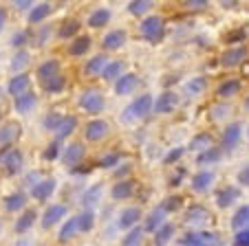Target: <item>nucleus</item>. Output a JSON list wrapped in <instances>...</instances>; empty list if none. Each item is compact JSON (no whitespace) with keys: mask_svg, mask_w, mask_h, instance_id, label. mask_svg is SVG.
Listing matches in <instances>:
<instances>
[{"mask_svg":"<svg viewBox=\"0 0 249 246\" xmlns=\"http://www.w3.org/2000/svg\"><path fill=\"white\" fill-rule=\"evenodd\" d=\"M150 110H152V97L150 95H141V97H137L135 101L122 112L119 119H122L124 123H132V121H139V119H143V116H148Z\"/></svg>","mask_w":249,"mask_h":246,"instance_id":"nucleus-2","label":"nucleus"},{"mask_svg":"<svg viewBox=\"0 0 249 246\" xmlns=\"http://www.w3.org/2000/svg\"><path fill=\"white\" fill-rule=\"evenodd\" d=\"M143 242V229L141 227H132L126 233V237L122 240V246H139Z\"/></svg>","mask_w":249,"mask_h":246,"instance_id":"nucleus-35","label":"nucleus"},{"mask_svg":"<svg viewBox=\"0 0 249 246\" xmlns=\"http://www.w3.org/2000/svg\"><path fill=\"white\" fill-rule=\"evenodd\" d=\"M240 134H243L240 123H231V126H227L225 134H223V143H225L227 148H234V145L240 141Z\"/></svg>","mask_w":249,"mask_h":246,"instance_id":"nucleus-32","label":"nucleus"},{"mask_svg":"<svg viewBox=\"0 0 249 246\" xmlns=\"http://www.w3.org/2000/svg\"><path fill=\"white\" fill-rule=\"evenodd\" d=\"M31 64V55H29V51H24V49H20V51H16V55L11 57L9 62V70L14 75H20L24 73V68Z\"/></svg>","mask_w":249,"mask_h":246,"instance_id":"nucleus-24","label":"nucleus"},{"mask_svg":"<svg viewBox=\"0 0 249 246\" xmlns=\"http://www.w3.org/2000/svg\"><path fill=\"white\" fill-rule=\"evenodd\" d=\"M234 246H249V229H240L234 237Z\"/></svg>","mask_w":249,"mask_h":246,"instance_id":"nucleus-48","label":"nucleus"},{"mask_svg":"<svg viewBox=\"0 0 249 246\" xmlns=\"http://www.w3.org/2000/svg\"><path fill=\"white\" fill-rule=\"evenodd\" d=\"M247 222H249V207H243V209L236 213V218H234V227L236 229H243Z\"/></svg>","mask_w":249,"mask_h":246,"instance_id":"nucleus-44","label":"nucleus"},{"mask_svg":"<svg viewBox=\"0 0 249 246\" xmlns=\"http://www.w3.org/2000/svg\"><path fill=\"white\" fill-rule=\"evenodd\" d=\"M14 5L18 7V9H31L33 2H31V0H18V2H14Z\"/></svg>","mask_w":249,"mask_h":246,"instance_id":"nucleus-56","label":"nucleus"},{"mask_svg":"<svg viewBox=\"0 0 249 246\" xmlns=\"http://www.w3.org/2000/svg\"><path fill=\"white\" fill-rule=\"evenodd\" d=\"M245 57H247V51H245L243 47H236V49H230V51L223 53L221 57V64L225 66V68H234V66L243 64Z\"/></svg>","mask_w":249,"mask_h":246,"instance_id":"nucleus-20","label":"nucleus"},{"mask_svg":"<svg viewBox=\"0 0 249 246\" xmlns=\"http://www.w3.org/2000/svg\"><path fill=\"white\" fill-rule=\"evenodd\" d=\"M163 218H165L163 207L155 209L150 215H148V220H146V229H148V231H157V229H159L161 224H163Z\"/></svg>","mask_w":249,"mask_h":246,"instance_id":"nucleus-36","label":"nucleus"},{"mask_svg":"<svg viewBox=\"0 0 249 246\" xmlns=\"http://www.w3.org/2000/svg\"><path fill=\"white\" fill-rule=\"evenodd\" d=\"M36 75H38L40 86H42L47 93L55 95V93H62V90H64L66 77H64V73H62V64L57 60L42 62V64L38 66V70H36Z\"/></svg>","mask_w":249,"mask_h":246,"instance_id":"nucleus-1","label":"nucleus"},{"mask_svg":"<svg viewBox=\"0 0 249 246\" xmlns=\"http://www.w3.org/2000/svg\"><path fill=\"white\" fill-rule=\"evenodd\" d=\"M108 57L104 55V53H99V55H93L89 62H86L84 66V75L86 77H99L102 75V70L106 68V64H108Z\"/></svg>","mask_w":249,"mask_h":246,"instance_id":"nucleus-19","label":"nucleus"},{"mask_svg":"<svg viewBox=\"0 0 249 246\" xmlns=\"http://www.w3.org/2000/svg\"><path fill=\"white\" fill-rule=\"evenodd\" d=\"M110 132V126H108V121H104V119H93L89 121L84 126V139L90 141V143H97V141L106 139Z\"/></svg>","mask_w":249,"mask_h":246,"instance_id":"nucleus-8","label":"nucleus"},{"mask_svg":"<svg viewBox=\"0 0 249 246\" xmlns=\"http://www.w3.org/2000/svg\"><path fill=\"white\" fill-rule=\"evenodd\" d=\"M5 24H7V11H5V7H0V33H2Z\"/></svg>","mask_w":249,"mask_h":246,"instance_id":"nucleus-57","label":"nucleus"},{"mask_svg":"<svg viewBox=\"0 0 249 246\" xmlns=\"http://www.w3.org/2000/svg\"><path fill=\"white\" fill-rule=\"evenodd\" d=\"M179 246H223V242L218 240L216 233L192 231V233H185V235L181 237Z\"/></svg>","mask_w":249,"mask_h":246,"instance_id":"nucleus-6","label":"nucleus"},{"mask_svg":"<svg viewBox=\"0 0 249 246\" xmlns=\"http://www.w3.org/2000/svg\"><path fill=\"white\" fill-rule=\"evenodd\" d=\"M172 233H174V227H172V224H161V227L157 229V233H155V244H157V246H163L165 242L172 237Z\"/></svg>","mask_w":249,"mask_h":246,"instance_id":"nucleus-37","label":"nucleus"},{"mask_svg":"<svg viewBox=\"0 0 249 246\" xmlns=\"http://www.w3.org/2000/svg\"><path fill=\"white\" fill-rule=\"evenodd\" d=\"M14 246H33V244H31V240H27V237H20Z\"/></svg>","mask_w":249,"mask_h":246,"instance_id":"nucleus-58","label":"nucleus"},{"mask_svg":"<svg viewBox=\"0 0 249 246\" xmlns=\"http://www.w3.org/2000/svg\"><path fill=\"white\" fill-rule=\"evenodd\" d=\"M80 108L89 115H99L106 108V99H104L102 90L97 88H86L84 93L80 95Z\"/></svg>","mask_w":249,"mask_h":246,"instance_id":"nucleus-5","label":"nucleus"},{"mask_svg":"<svg viewBox=\"0 0 249 246\" xmlns=\"http://www.w3.org/2000/svg\"><path fill=\"white\" fill-rule=\"evenodd\" d=\"M212 182H214V174L212 172H198L196 176L192 178V189L194 191H205L212 187Z\"/></svg>","mask_w":249,"mask_h":246,"instance_id":"nucleus-31","label":"nucleus"},{"mask_svg":"<svg viewBox=\"0 0 249 246\" xmlns=\"http://www.w3.org/2000/svg\"><path fill=\"white\" fill-rule=\"evenodd\" d=\"M90 47H93V40H90L89 35H75L73 40H71V44H69L66 51H69L71 57H82L90 51Z\"/></svg>","mask_w":249,"mask_h":246,"instance_id":"nucleus-16","label":"nucleus"},{"mask_svg":"<svg viewBox=\"0 0 249 246\" xmlns=\"http://www.w3.org/2000/svg\"><path fill=\"white\" fill-rule=\"evenodd\" d=\"M20 134H22V126L18 121H5L0 123V149H7V148H14L18 143Z\"/></svg>","mask_w":249,"mask_h":246,"instance_id":"nucleus-7","label":"nucleus"},{"mask_svg":"<svg viewBox=\"0 0 249 246\" xmlns=\"http://www.w3.org/2000/svg\"><path fill=\"white\" fill-rule=\"evenodd\" d=\"M137 86H139V77H137L135 73H124L122 77L115 82V93L117 95H130L137 90Z\"/></svg>","mask_w":249,"mask_h":246,"instance_id":"nucleus-17","label":"nucleus"},{"mask_svg":"<svg viewBox=\"0 0 249 246\" xmlns=\"http://www.w3.org/2000/svg\"><path fill=\"white\" fill-rule=\"evenodd\" d=\"M57 152H60V143H57V141H53V143L49 145V148L44 149V154H42L44 161H53V158L57 156Z\"/></svg>","mask_w":249,"mask_h":246,"instance_id":"nucleus-49","label":"nucleus"},{"mask_svg":"<svg viewBox=\"0 0 249 246\" xmlns=\"http://www.w3.org/2000/svg\"><path fill=\"white\" fill-rule=\"evenodd\" d=\"M2 97H5V90L0 88V103H2Z\"/></svg>","mask_w":249,"mask_h":246,"instance_id":"nucleus-59","label":"nucleus"},{"mask_svg":"<svg viewBox=\"0 0 249 246\" xmlns=\"http://www.w3.org/2000/svg\"><path fill=\"white\" fill-rule=\"evenodd\" d=\"M119 161H122V156H119L117 152L104 154V156L99 158V167H104V169H110V167H115V165H117Z\"/></svg>","mask_w":249,"mask_h":246,"instance_id":"nucleus-41","label":"nucleus"},{"mask_svg":"<svg viewBox=\"0 0 249 246\" xmlns=\"http://www.w3.org/2000/svg\"><path fill=\"white\" fill-rule=\"evenodd\" d=\"M185 5H188L190 9H203L207 2H205V0H194V2H185Z\"/></svg>","mask_w":249,"mask_h":246,"instance_id":"nucleus-55","label":"nucleus"},{"mask_svg":"<svg viewBox=\"0 0 249 246\" xmlns=\"http://www.w3.org/2000/svg\"><path fill=\"white\" fill-rule=\"evenodd\" d=\"M126 37H128V33L124 31V29H113V31H108L104 35L102 47L106 49V51H117V49H122L124 44H126Z\"/></svg>","mask_w":249,"mask_h":246,"instance_id":"nucleus-15","label":"nucleus"},{"mask_svg":"<svg viewBox=\"0 0 249 246\" xmlns=\"http://www.w3.org/2000/svg\"><path fill=\"white\" fill-rule=\"evenodd\" d=\"M0 235H2V220H0Z\"/></svg>","mask_w":249,"mask_h":246,"instance_id":"nucleus-60","label":"nucleus"},{"mask_svg":"<svg viewBox=\"0 0 249 246\" xmlns=\"http://www.w3.org/2000/svg\"><path fill=\"white\" fill-rule=\"evenodd\" d=\"M66 215H69V207H66V204H49L47 209H44L42 218H40L42 229H53L57 222H62Z\"/></svg>","mask_w":249,"mask_h":246,"instance_id":"nucleus-9","label":"nucleus"},{"mask_svg":"<svg viewBox=\"0 0 249 246\" xmlns=\"http://www.w3.org/2000/svg\"><path fill=\"white\" fill-rule=\"evenodd\" d=\"M77 224H80V233H89L95 227V213L93 209H84L77 215Z\"/></svg>","mask_w":249,"mask_h":246,"instance_id":"nucleus-34","label":"nucleus"},{"mask_svg":"<svg viewBox=\"0 0 249 246\" xmlns=\"http://www.w3.org/2000/svg\"><path fill=\"white\" fill-rule=\"evenodd\" d=\"M40 176H42V174H40V172H31V174H29V176H27L29 187H33V185H36V182H40Z\"/></svg>","mask_w":249,"mask_h":246,"instance_id":"nucleus-54","label":"nucleus"},{"mask_svg":"<svg viewBox=\"0 0 249 246\" xmlns=\"http://www.w3.org/2000/svg\"><path fill=\"white\" fill-rule=\"evenodd\" d=\"M181 154H183V148H179V149H172V152H170L168 156H165V163H172V161H177V158H179Z\"/></svg>","mask_w":249,"mask_h":246,"instance_id":"nucleus-53","label":"nucleus"},{"mask_svg":"<svg viewBox=\"0 0 249 246\" xmlns=\"http://www.w3.org/2000/svg\"><path fill=\"white\" fill-rule=\"evenodd\" d=\"M139 207H128V209H124L122 213H119V229H132L137 222H139Z\"/></svg>","mask_w":249,"mask_h":246,"instance_id":"nucleus-28","label":"nucleus"},{"mask_svg":"<svg viewBox=\"0 0 249 246\" xmlns=\"http://www.w3.org/2000/svg\"><path fill=\"white\" fill-rule=\"evenodd\" d=\"M238 180L243 182V185H249V163L245 165L243 169H240V174H238Z\"/></svg>","mask_w":249,"mask_h":246,"instance_id":"nucleus-52","label":"nucleus"},{"mask_svg":"<svg viewBox=\"0 0 249 246\" xmlns=\"http://www.w3.org/2000/svg\"><path fill=\"white\" fill-rule=\"evenodd\" d=\"M55 189H57V180H55V178H53V176L42 178L40 182H36V185L31 187V198L38 200V202H47V200L55 194Z\"/></svg>","mask_w":249,"mask_h":246,"instance_id":"nucleus-10","label":"nucleus"},{"mask_svg":"<svg viewBox=\"0 0 249 246\" xmlns=\"http://www.w3.org/2000/svg\"><path fill=\"white\" fill-rule=\"evenodd\" d=\"M64 115H57V112H49L47 116H44V121H42V126H44V130H49V132H55V128H57V123H60V119Z\"/></svg>","mask_w":249,"mask_h":246,"instance_id":"nucleus-42","label":"nucleus"},{"mask_svg":"<svg viewBox=\"0 0 249 246\" xmlns=\"http://www.w3.org/2000/svg\"><path fill=\"white\" fill-rule=\"evenodd\" d=\"M247 106H249V99H247Z\"/></svg>","mask_w":249,"mask_h":246,"instance_id":"nucleus-61","label":"nucleus"},{"mask_svg":"<svg viewBox=\"0 0 249 246\" xmlns=\"http://www.w3.org/2000/svg\"><path fill=\"white\" fill-rule=\"evenodd\" d=\"M141 35L146 37L150 44H157L163 40V33H165V22L161 16H148L143 22H141Z\"/></svg>","mask_w":249,"mask_h":246,"instance_id":"nucleus-4","label":"nucleus"},{"mask_svg":"<svg viewBox=\"0 0 249 246\" xmlns=\"http://www.w3.org/2000/svg\"><path fill=\"white\" fill-rule=\"evenodd\" d=\"M108 20H110V9L99 7V9L90 11V16L86 18V24H89L90 29H102L104 24H108Z\"/></svg>","mask_w":249,"mask_h":246,"instance_id":"nucleus-26","label":"nucleus"},{"mask_svg":"<svg viewBox=\"0 0 249 246\" xmlns=\"http://www.w3.org/2000/svg\"><path fill=\"white\" fill-rule=\"evenodd\" d=\"M240 37H245V31H231L225 35V42H238Z\"/></svg>","mask_w":249,"mask_h":246,"instance_id":"nucleus-51","label":"nucleus"},{"mask_svg":"<svg viewBox=\"0 0 249 246\" xmlns=\"http://www.w3.org/2000/svg\"><path fill=\"white\" fill-rule=\"evenodd\" d=\"M124 68H126V64H124V62H119V60L117 62H108L99 77L106 79V82H117V79L124 75Z\"/></svg>","mask_w":249,"mask_h":246,"instance_id":"nucleus-29","label":"nucleus"},{"mask_svg":"<svg viewBox=\"0 0 249 246\" xmlns=\"http://www.w3.org/2000/svg\"><path fill=\"white\" fill-rule=\"evenodd\" d=\"M80 27H82V22H77L75 18L64 20V22L60 24V29H57V37H60V40H73V37L80 33Z\"/></svg>","mask_w":249,"mask_h":246,"instance_id":"nucleus-27","label":"nucleus"},{"mask_svg":"<svg viewBox=\"0 0 249 246\" xmlns=\"http://www.w3.org/2000/svg\"><path fill=\"white\" fill-rule=\"evenodd\" d=\"M27 40H29V33L27 31H16L14 37H11V47L22 49L24 44H27Z\"/></svg>","mask_w":249,"mask_h":246,"instance_id":"nucleus-46","label":"nucleus"},{"mask_svg":"<svg viewBox=\"0 0 249 246\" xmlns=\"http://www.w3.org/2000/svg\"><path fill=\"white\" fill-rule=\"evenodd\" d=\"M177 106H179V97H177L172 90L161 93L159 97H157V101H152V110H157L159 115H168V112H172Z\"/></svg>","mask_w":249,"mask_h":246,"instance_id":"nucleus-13","label":"nucleus"},{"mask_svg":"<svg viewBox=\"0 0 249 246\" xmlns=\"http://www.w3.org/2000/svg\"><path fill=\"white\" fill-rule=\"evenodd\" d=\"M218 156H221V152H218V149H212V152H210V149H207V152L205 154H203V156L201 158H198V163H205L207 161V158H210V161H216V158Z\"/></svg>","mask_w":249,"mask_h":246,"instance_id":"nucleus-50","label":"nucleus"},{"mask_svg":"<svg viewBox=\"0 0 249 246\" xmlns=\"http://www.w3.org/2000/svg\"><path fill=\"white\" fill-rule=\"evenodd\" d=\"M150 9H152L150 0H135V2L128 5V11H130L132 16H141V14H146V11H150Z\"/></svg>","mask_w":249,"mask_h":246,"instance_id":"nucleus-38","label":"nucleus"},{"mask_svg":"<svg viewBox=\"0 0 249 246\" xmlns=\"http://www.w3.org/2000/svg\"><path fill=\"white\" fill-rule=\"evenodd\" d=\"M75 130H77V116L66 115V116H62L60 119V123H57V128H55L53 134H55L57 141H62V139H66V136H71Z\"/></svg>","mask_w":249,"mask_h":246,"instance_id":"nucleus-18","label":"nucleus"},{"mask_svg":"<svg viewBox=\"0 0 249 246\" xmlns=\"http://www.w3.org/2000/svg\"><path fill=\"white\" fill-rule=\"evenodd\" d=\"M7 93H9L14 99H18V97H22V95L31 93V77H29L27 73L11 75L9 84H7Z\"/></svg>","mask_w":249,"mask_h":246,"instance_id":"nucleus-11","label":"nucleus"},{"mask_svg":"<svg viewBox=\"0 0 249 246\" xmlns=\"http://www.w3.org/2000/svg\"><path fill=\"white\" fill-rule=\"evenodd\" d=\"M75 235H80V224H77V215H73V218H69L64 224H62L57 240H60L62 244H66V242H71Z\"/></svg>","mask_w":249,"mask_h":246,"instance_id":"nucleus-23","label":"nucleus"},{"mask_svg":"<svg viewBox=\"0 0 249 246\" xmlns=\"http://www.w3.org/2000/svg\"><path fill=\"white\" fill-rule=\"evenodd\" d=\"M36 220H38V213H36V211H33V209H24L22 213L18 215V220H16V227H14L16 233H18V235H24V233L33 227V222H36Z\"/></svg>","mask_w":249,"mask_h":246,"instance_id":"nucleus-22","label":"nucleus"},{"mask_svg":"<svg viewBox=\"0 0 249 246\" xmlns=\"http://www.w3.org/2000/svg\"><path fill=\"white\" fill-rule=\"evenodd\" d=\"M0 167L5 169L9 176H16V174H20V172H22V167H24L22 152H20L18 148L0 149Z\"/></svg>","mask_w":249,"mask_h":246,"instance_id":"nucleus-3","label":"nucleus"},{"mask_svg":"<svg viewBox=\"0 0 249 246\" xmlns=\"http://www.w3.org/2000/svg\"><path fill=\"white\" fill-rule=\"evenodd\" d=\"M185 90H188L190 97H196V95H201L203 90H205V79H203V77L192 79V82H190V84L185 86Z\"/></svg>","mask_w":249,"mask_h":246,"instance_id":"nucleus-40","label":"nucleus"},{"mask_svg":"<svg viewBox=\"0 0 249 246\" xmlns=\"http://www.w3.org/2000/svg\"><path fill=\"white\" fill-rule=\"evenodd\" d=\"M238 198V191L236 189H223L221 194H218V207H230L231 202H234V200Z\"/></svg>","mask_w":249,"mask_h":246,"instance_id":"nucleus-39","label":"nucleus"},{"mask_svg":"<svg viewBox=\"0 0 249 246\" xmlns=\"http://www.w3.org/2000/svg\"><path fill=\"white\" fill-rule=\"evenodd\" d=\"M240 93V82L238 79H227V82H223L221 86H218V97H234V95Z\"/></svg>","mask_w":249,"mask_h":246,"instance_id":"nucleus-33","label":"nucleus"},{"mask_svg":"<svg viewBox=\"0 0 249 246\" xmlns=\"http://www.w3.org/2000/svg\"><path fill=\"white\" fill-rule=\"evenodd\" d=\"M27 194L24 191H16V194H9L5 200H2V204H5V211L7 213H20V211L27 209Z\"/></svg>","mask_w":249,"mask_h":246,"instance_id":"nucleus-14","label":"nucleus"},{"mask_svg":"<svg viewBox=\"0 0 249 246\" xmlns=\"http://www.w3.org/2000/svg\"><path fill=\"white\" fill-rule=\"evenodd\" d=\"M99 191H102V187H93V189H89L84 194V198H82V204H84L86 209H90V207H93L95 202H97V196H99Z\"/></svg>","mask_w":249,"mask_h":246,"instance_id":"nucleus-43","label":"nucleus"},{"mask_svg":"<svg viewBox=\"0 0 249 246\" xmlns=\"http://www.w3.org/2000/svg\"><path fill=\"white\" fill-rule=\"evenodd\" d=\"M132 191H135V185H132V180H119L113 185V189H110V196H113V200H126L132 196Z\"/></svg>","mask_w":249,"mask_h":246,"instance_id":"nucleus-30","label":"nucleus"},{"mask_svg":"<svg viewBox=\"0 0 249 246\" xmlns=\"http://www.w3.org/2000/svg\"><path fill=\"white\" fill-rule=\"evenodd\" d=\"M84 154H86V148L80 143V141L69 143L64 148V152H62V163H64L66 167H77L82 163V158H84Z\"/></svg>","mask_w":249,"mask_h":246,"instance_id":"nucleus-12","label":"nucleus"},{"mask_svg":"<svg viewBox=\"0 0 249 246\" xmlns=\"http://www.w3.org/2000/svg\"><path fill=\"white\" fill-rule=\"evenodd\" d=\"M36 106H38V95L36 93H27V95H22V97L14 99V110L18 112V115H29Z\"/></svg>","mask_w":249,"mask_h":246,"instance_id":"nucleus-21","label":"nucleus"},{"mask_svg":"<svg viewBox=\"0 0 249 246\" xmlns=\"http://www.w3.org/2000/svg\"><path fill=\"white\" fill-rule=\"evenodd\" d=\"M53 7L49 5V2H40V5H33L31 9H29V22L31 24H40L44 22V20L51 16Z\"/></svg>","mask_w":249,"mask_h":246,"instance_id":"nucleus-25","label":"nucleus"},{"mask_svg":"<svg viewBox=\"0 0 249 246\" xmlns=\"http://www.w3.org/2000/svg\"><path fill=\"white\" fill-rule=\"evenodd\" d=\"M205 215H207L205 209H201V207H194V209L190 211L188 222H205Z\"/></svg>","mask_w":249,"mask_h":246,"instance_id":"nucleus-47","label":"nucleus"},{"mask_svg":"<svg viewBox=\"0 0 249 246\" xmlns=\"http://www.w3.org/2000/svg\"><path fill=\"white\" fill-rule=\"evenodd\" d=\"M203 148H205V149L212 148V139L207 134H198L196 139L192 141V149H203Z\"/></svg>","mask_w":249,"mask_h":246,"instance_id":"nucleus-45","label":"nucleus"}]
</instances>
